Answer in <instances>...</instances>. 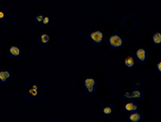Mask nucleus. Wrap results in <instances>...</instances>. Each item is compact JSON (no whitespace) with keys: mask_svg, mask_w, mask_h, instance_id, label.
Instances as JSON below:
<instances>
[{"mask_svg":"<svg viewBox=\"0 0 161 122\" xmlns=\"http://www.w3.org/2000/svg\"><path fill=\"white\" fill-rule=\"evenodd\" d=\"M100 112L102 113L103 116L108 118V117H111L114 114V108L109 103H106V104H103L102 106V108L100 109Z\"/></svg>","mask_w":161,"mask_h":122,"instance_id":"obj_12","label":"nucleus"},{"mask_svg":"<svg viewBox=\"0 0 161 122\" xmlns=\"http://www.w3.org/2000/svg\"><path fill=\"white\" fill-rule=\"evenodd\" d=\"M142 84V81L141 80V79L136 78V79L133 80V85H134V87H136V88H141Z\"/></svg>","mask_w":161,"mask_h":122,"instance_id":"obj_18","label":"nucleus"},{"mask_svg":"<svg viewBox=\"0 0 161 122\" xmlns=\"http://www.w3.org/2000/svg\"><path fill=\"white\" fill-rule=\"evenodd\" d=\"M156 72L161 76V61L160 60H158V64L156 65Z\"/></svg>","mask_w":161,"mask_h":122,"instance_id":"obj_19","label":"nucleus"},{"mask_svg":"<svg viewBox=\"0 0 161 122\" xmlns=\"http://www.w3.org/2000/svg\"><path fill=\"white\" fill-rule=\"evenodd\" d=\"M43 16H44V14H42V13H37V14H35V15L33 16V22H34V24L39 26L42 25Z\"/></svg>","mask_w":161,"mask_h":122,"instance_id":"obj_16","label":"nucleus"},{"mask_svg":"<svg viewBox=\"0 0 161 122\" xmlns=\"http://www.w3.org/2000/svg\"><path fill=\"white\" fill-rule=\"evenodd\" d=\"M150 41L155 47H160L161 46V32L159 30H156L152 32L150 36Z\"/></svg>","mask_w":161,"mask_h":122,"instance_id":"obj_13","label":"nucleus"},{"mask_svg":"<svg viewBox=\"0 0 161 122\" xmlns=\"http://www.w3.org/2000/svg\"><path fill=\"white\" fill-rule=\"evenodd\" d=\"M123 110L127 114L135 112V111L140 110V105L136 103V101H127V103L123 106Z\"/></svg>","mask_w":161,"mask_h":122,"instance_id":"obj_9","label":"nucleus"},{"mask_svg":"<svg viewBox=\"0 0 161 122\" xmlns=\"http://www.w3.org/2000/svg\"><path fill=\"white\" fill-rule=\"evenodd\" d=\"M7 55L11 58H14V59H18L23 55V50H22V48L19 45L14 44V43L10 44V45L7 47Z\"/></svg>","mask_w":161,"mask_h":122,"instance_id":"obj_7","label":"nucleus"},{"mask_svg":"<svg viewBox=\"0 0 161 122\" xmlns=\"http://www.w3.org/2000/svg\"><path fill=\"white\" fill-rule=\"evenodd\" d=\"M52 38L50 36V34L46 33V32H42L40 33L38 36V43L42 47H47L51 44Z\"/></svg>","mask_w":161,"mask_h":122,"instance_id":"obj_10","label":"nucleus"},{"mask_svg":"<svg viewBox=\"0 0 161 122\" xmlns=\"http://www.w3.org/2000/svg\"><path fill=\"white\" fill-rule=\"evenodd\" d=\"M88 40L96 46H102L104 42V34L101 30H95L88 33Z\"/></svg>","mask_w":161,"mask_h":122,"instance_id":"obj_5","label":"nucleus"},{"mask_svg":"<svg viewBox=\"0 0 161 122\" xmlns=\"http://www.w3.org/2000/svg\"><path fill=\"white\" fill-rule=\"evenodd\" d=\"M13 78V72L8 68L0 69V84L5 85Z\"/></svg>","mask_w":161,"mask_h":122,"instance_id":"obj_8","label":"nucleus"},{"mask_svg":"<svg viewBox=\"0 0 161 122\" xmlns=\"http://www.w3.org/2000/svg\"><path fill=\"white\" fill-rule=\"evenodd\" d=\"M143 92L141 88L134 87L131 91H125L123 93V97L126 101H142L143 100Z\"/></svg>","mask_w":161,"mask_h":122,"instance_id":"obj_4","label":"nucleus"},{"mask_svg":"<svg viewBox=\"0 0 161 122\" xmlns=\"http://www.w3.org/2000/svg\"><path fill=\"white\" fill-rule=\"evenodd\" d=\"M124 65L128 68H132L134 66V65H135V59H134V58L132 56L127 55L124 58Z\"/></svg>","mask_w":161,"mask_h":122,"instance_id":"obj_14","label":"nucleus"},{"mask_svg":"<svg viewBox=\"0 0 161 122\" xmlns=\"http://www.w3.org/2000/svg\"><path fill=\"white\" fill-rule=\"evenodd\" d=\"M7 18V12L5 9L0 8V23L5 22Z\"/></svg>","mask_w":161,"mask_h":122,"instance_id":"obj_17","label":"nucleus"},{"mask_svg":"<svg viewBox=\"0 0 161 122\" xmlns=\"http://www.w3.org/2000/svg\"><path fill=\"white\" fill-rule=\"evenodd\" d=\"M135 59L141 64H146L148 59V50L144 46H140L135 51Z\"/></svg>","mask_w":161,"mask_h":122,"instance_id":"obj_6","label":"nucleus"},{"mask_svg":"<svg viewBox=\"0 0 161 122\" xmlns=\"http://www.w3.org/2000/svg\"><path fill=\"white\" fill-rule=\"evenodd\" d=\"M144 119V116L142 112H140L139 110L135 111V112H131L129 113L126 119L129 122H142Z\"/></svg>","mask_w":161,"mask_h":122,"instance_id":"obj_11","label":"nucleus"},{"mask_svg":"<svg viewBox=\"0 0 161 122\" xmlns=\"http://www.w3.org/2000/svg\"><path fill=\"white\" fill-rule=\"evenodd\" d=\"M25 93L26 96L32 101H37L42 97V88L38 83H32L30 84L27 87Z\"/></svg>","mask_w":161,"mask_h":122,"instance_id":"obj_3","label":"nucleus"},{"mask_svg":"<svg viewBox=\"0 0 161 122\" xmlns=\"http://www.w3.org/2000/svg\"><path fill=\"white\" fill-rule=\"evenodd\" d=\"M52 16H50V15H48V14H44L43 19H42V25L41 26H42V27H44V28L50 27L51 24H52Z\"/></svg>","mask_w":161,"mask_h":122,"instance_id":"obj_15","label":"nucleus"},{"mask_svg":"<svg viewBox=\"0 0 161 122\" xmlns=\"http://www.w3.org/2000/svg\"><path fill=\"white\" fill-rule=\"evenodd\" d=\"M125 44V40L122 34L118 32H113L108 39V45L114 50H120Z\"/></svg>","mask_w":161,"mask_h":122,"instance_id":"obj_1","label":"nucleus"},{"mask_svg":"<svg viewBox=\"0 0 161 122\" xmlns=\"http://www.w3.org/2000/svg\"><path fill=\"white\" fill-rule=\"evenodd\" d=\"M97 84H98V82H97V78L94 77H90V76L86 77L82 81V85H83L84 90L90 96L96 93Z\"/></svg>","mask_w":161,"mask_h":122,"instance_id":"obj_2","label":"nucleus"}]
</instances>
